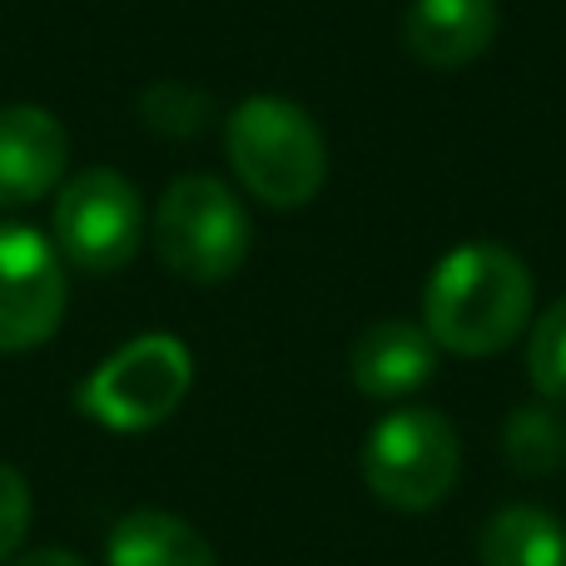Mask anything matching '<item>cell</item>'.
Wrapping results in <instances>:
<instances>
[{
    "label": "cell",
    "instance_id": "obj_1",
    "mask_svg": "<svg viewBox=\"0 0 566 566\" xmlns=\"http://www.w3.org/2000/svg\"><path fill=\"white\" fill-rule=\"evenodd\" d=\"M537 283L507 244H462L432 269L422 289V328L442 353L492 358L512 348L532 323Z\"/></svg>",
    "mask_w": 566,
    "mask_h": 566
},
{
    "label": "cell",
    "instance_id": "obj_2",
    "mask_svg": "<svg viewBox=\"0 0 566 566\" xmlns=\"http://www.w3.org/2000/svg\"><path fill=\"white\" fill-rule=\"evenodd\" d=\"M224 155L239 185L269 209H303L328 179V139L293 99L254 95L229 115Z\"/></svg>",
    "mask_w": 566,
    "mask_h": 566
},
{
    "label": "cell",
    "instance_id": "obj_3",
    "mask_svg": "<svg viewBox=\"0 0 566 566\" xmlns=\"http://www.w3.org/2000/svg\"><path fill=\"white\" fill-rule=\"evenodd\" d=\"M254 249L239 195L214 175H185L155 205V254L185 283H224Z\"/></svg>",
    "mask_w": 566,
    "mask_h": 566
},
{
    "label": "cell",
    "instance_id": "obj_4",
    "mask_svg": "<svg viewBox=\"0 0 566 566\" xmlns=\"http://www.w3.org/2000/svg\"><path fill=\"white\" fill-rule=\"evenodd\" d=\"M462 472L458 428L438 408H398L363 442V482L392 512H432Z\"/></svg>",
    "mask_w": 566,
    "mask_h": 566
},
{
    "label": "cell",
    "instance_id": "obj_5",
    "mask_svg": "<svg viewBox=\"0 0 566 566\" xmlns=\"http://www.w3.org/2000/svg\"><path fill=\"white\" fill-rule=\"evenodd\" d=\"M189 382H195V358L185 343L169 333H145L90 373L80 388V412L109 432H145L189 398Z\"/></svg>",
    "mask_w": 566,
    "mask_h": 566
},
{
    "label": "cell",
    "instance_id": "obj_6",
    "mask_svg": "<svg viewBox=\"0 0 566 566\" xmlns=\"http://www.w3.org/2000/svg\"><path fill=\"white\" fill-rule=\"evenodd\" d=\"M145 244V199L119 169H80L55 199V249L80 274H119Z\"/></svg>",
    "mask_w": 566,
    "mask_h": 566
},
{
    "label": "cell",
    "instance_id": "obj_7",
    "mask_svg": "<svg viewBox=\"0 0 566 566\" xmlns=\"http://www.w3.org/2000/svg\"><path fill=\"white\" fill-rule=\"evenodd\" d=\"M65 318V259L40 229L0 224V353L55 338Z\"/></svg>",
    "mask_w": 566,
    "mask_h": 566
},
{
    "label": "cell",
    "instance_id": "obj_8",
    "mask_svg": "<svg viewBox=\"0 0 566 566\" xmlns=\"http://www.w3.org/2000/svg\"><path fill=\"white\" fill-rule=\"evenodd\" d=\"M70 139L50 109L6 105L0 109V209H25L65 179Z\"/></svg>",
    "mask_w": 566,
    "mask_h": 566
},
{
    "label": "cell",
    "instance_id": "obj_9",
    "mask_svg": "<svg viewBox=\"0 0 566 566\" xmlns=\"http://www.w3.org/2000/svg\"><path fill=\"white\" fill-rule=\"evenodd\" d=\"M348 373H353V388L373 402L412 398L438 373V343L428 338L422 323H408V318L368 323L348 353Z\"/></svg>",
    "mask_w": 566,
    "mask_h": 566
},
{
    "label": "cell",
    "instance_id": "obj_10",
    "mask_svg": "<svg viewBox=\"0 0 566 566\" xmlns=\"http://www.w3.org/2000/svg\"><path fill=\"white\" fill-rule=\"evenodd\" d=\"M497 40V0H412L402 15V45L432 70H462Z\"/></svg>",
    "mask_w": 566,
    "mask_h": 566
},
{
    "label": "cell",
    "instance_id": "obj_11",
    "mask_svg": "<svg viewBox=\"0 0 566 566\" xmlns=\"http://www.w3.org/2000/svg\"><path fill=\"white\" fill-rule=\"evenodd\" d=\"M109 566H219L209 537L195 522L175 517L159 507L125 512L105 542Z\"/></svg>",
    "mask_w": 566,
    "mask_h": 566
},
{
    "label": "cell",
    "instance_id": "obj_12",
    "mask_svg": "<svg viewBox=\"0 0 566 566\" xmlns=\"http://www.w3.org/2000/svg\"><path fill=\"white\" fill-rule=\"evenodd\" d=\"M482 566H566V527L547 507H502L497 517L482 527L478 542Z\"/></svg>",
    "mask_w": 566,
    "mask_h": 566
},
{
    "label": "cell",
    "instance_id": "obj_13",
    "mask_svg": "<svg viewBox=\"0 0 566 566\" xmlns=\"http://www.w3.org/2000/svg\"><path fill=\"white\" fill-rule=\"evenodd\" d=\"M502 452L522 478H552L566 462V422L552 402H522L502 428Z\"/></svg>",
    "mask_w": 566,
    "mask_h": 566
},
{
    "label": "cell",
    "instance_id": "obj_14",
    "mask_svg": "<svg viewBox=\"0 0 566 566\" xmlns=\"http://www.w3.org/2000/svg\"><path fill=\"white\" fill-rule=\"evenodd\" d=\"M139 119H145L155 135L169 139H195L209 125V95L185 80H159L139 95Z\"/></svg>",
    "mask_w": 566,
    "mask_h": 566
},
{
    "label": "cell",
    "instance_id": "obj_15",
    "mask_svg": "<svg viewBox=\"0 0 566 566\" xmlns=\"http://www.w3.org/2000/svg\"><path fill=\"white\" fill-rule=\"evenodd\" d=\"M527 378L547 402H566V293L532 323Z\"/></svg>",
    "mask_w": 566,
    "mask_h": 566
},
{
    "label": "cell",
    "instance_id": "obj_16",
    "mask_svg": "<svg viewBox=\"0 0 566 566\" xmlns=\"http://www.w3.org/2000/svg\"><path fill=\"white\" fill-rule=\"evenodd\" d=\"M30 532V482L10 462H0V562L20 552Z\"/></svg>",
    "mask_w": 566,
    "mask_h": 566
},
{
    "label": "cell",
    "instance_id": "obj_17",
    "mask_svg": "<svg viewBox=\"0 0 566 566\" xmlns=\"http://www.w3.org/2000/svg\"><path fill=\"white\" fill-rule=\"evenodd\" d=\"M6 566H85L75 557V552L65 547H35V552H20V557H10Z\"/></svg>",
    "mask_w": 566,
    "mask_h": 566
}]
</instances>
